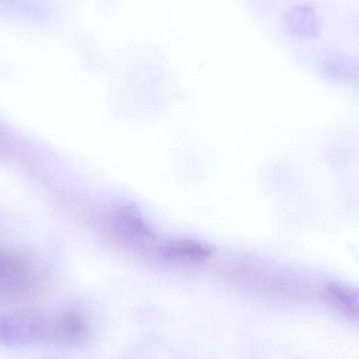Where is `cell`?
Here are the masks:
<instances>
[{
  "instance_id": "cell-1",
  "label": "cell",
  "mask_w": 359,
  "mask_h": 359,
  "mask_svg": "<svg viewBox=\"0 0 359 359\" xmlns=\"http://www.w3.org/2000/svg\"><path fill=\"white\" fill-rule=\"evenodd\" d=\"M107 229L114 240L128 248L138 251L159 248L157 234L135 205H119L113 209L107 219Z\"/></svg>"
},
{
  "instance_id": "cell-2",
  "label": "cell",
  "mask_w": 359,
  "mask_h": 359,
  "mask_svg": "<svg viewBox=\"0 0 359 359\" xmlns=\"http://www.w3.org/2000/svg\"><path fill=\"white\" fill-rule=\"evenodd\" d=\"M48 316L33 311L0 313V346L22 348L46 343Z\"/></svg>"
},
{
  "instance_id": "cell-3",
  "label": "cell",
  "mask_w": 359,
  "mask_h": 359,
  "mask_svg": "<svg viewBox=\"0 0 359 359\" xmlns=\"http://www.w3.org/2000/svg\"><path fill=\"white\" fill-rule=\"evenodd\" d=\"M90 337V325L81 314L71 311L48 316L46 343L79 348L88 343Z\"/></svg>"
},
{
  "instance_id": "cell-4",
  "label": "cell",
  "mask_w": 359,
  "mask_h": 359,
  "mask_svg": "<svg viewBox=\"0 0 359 359\" xmlns=\"http://www.w3.org/2000/svg\"><path fill=\"white\" fill-rule=\"evenodd\" d=\"M215 249L194 238H176L168 241L158 248L162 259L177 265H196L204 263L212 257Z\"/></svg>"
},
{
  "instance_id": "cell-5",
  "label": "cell",
  "mask_w": 359,
  "mask_h": 359,
  "mask_svg": "<svg viewBox=\"0 0 359 359\" xmlns=\"http://www.w3.org/2000/svg\"><path fill=\"white\" fill-rule=\"evenodd\" d=\"M322 299L341 316L359 320V288L341 282H330L323 287Z\"/></svg>"
},
{
  "instance_id": "cell-6",
  "label": "cell",
  "mask_w": 359,
  "mask_h": 359,
  "mask_svg": "<svg viewBox=\"0 0 359 359\" xmlns=\"http://www.w3.org/2000/svg\"><path fill=\"white\" fill-rule=\"evenodd\" d=\"M284 22L288 31L297 37L311 39L320 34L318 15L310 6H293L285 14Z\"/></svg>"
},
{
  "instance_id": "cell-7",
  "label": "cell",
  "mask_w": 359,
  "mask_h": 359,
  "mask_svg": "<svg viewBox=\"0 0 359 359\" xmlns=\"http://www.w3.org/2000/svg\"><path fill=\"white\" fill-rule=\"evenodd\" d=\"M19 271H15L14 267L6 261L4 255H0V294L8 292L15 283L19 285Z\"/></svg>"
}]
</instances>
